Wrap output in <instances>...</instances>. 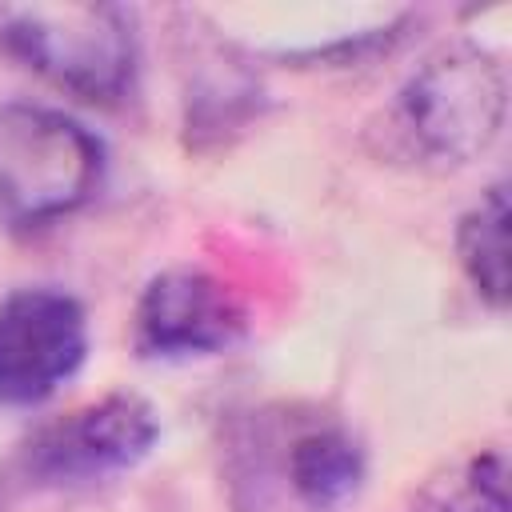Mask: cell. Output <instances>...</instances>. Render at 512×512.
<instances>
[{"instance_id": "obj_1", "label": "cell", "mask_w": 512, "mask_h": 512, "mask_svg": "<svg viewBox=\"0 0 512 512\" xmlns=\"http://www.w3.org/2000/svg\"><path fill=\"white\" fill-rule=\"evenodd\" d=\"M0 48L92 104L136 84V24L120 4H0Z\"/></svg>"}, {"instance_id": "obj_2", "label": "cell", "mask_w": 512, "mask_h": 512, "mask_svg": "<svg viewBox=\"0 0 512 512\" xmlns=\"http://www.w3.org/2000/svg\"><path fill=\"white\" fill-rule=\"evenodd\" d=\"M104 180V144L76 116L44 104L0 108V220L48 228L84 208Z\"/></svg>"}, {"instance_id": "obj_3", "label": "cell", "mask_w": 512, "mask_h": 512, "mask_svg": "<svg viewBox=\"0 0 512 512\" xmlns=\"http://www.w3.org/2000/svg\"><path fill=\"white\" fill-rule=\"evenodd\" d=\"M504 104L508 84L500 60L476 44H452L404 84L396 128L420 160L468 164L500 136Z\"/></svg>"}, {"instance_id": "obj_4", "label": "cell", "mask_w": 512, "mask_h": 512, "mask_svg": "<svg viewBox=\"0 0 512 512\" xmlns=\"http://www.w3.org/2000/svg\"><path fill=\"white\" fill-rule=\"evenodd\" d=\"M160 440V416L144 396L112 392L40 428L16 456V472L36 488L92 484L136 468Z\"/></svg>"}, {"instance_id": "obj_5", "label": "cell", "mask_w": 512, "mask_h": 512, "mask_svg": "<svg viewBox=\"0 0 512 512\" xmlns=\"http://www.w3.org/2000/svg\"><path fill=\"white\" fill-rule=\"evenodd\" d=\"M88 356L84 304L52 284H28L0 300V404H44Z\"/></svg>"}, {"instance_id": "obj_6", "label": "cell", "mask_w": 512, "mask_h": 512, "mask_svg": "<svg viewBox=\"0 0 512 512\" xmlns=\"http://www.w3.org/2000/svg\"><path fill=\"white\" fill-rule=\"evenodd\" d=\"M248 332V312L228 284L200 268H168L148 280L136 304L140 356H212Z\"/></svg>"}, {"instance_id": "obj_7", "label": "cell", "mask_w": 512, "mask_h": 512, "mask_svg": "<svg viewBox=\"0 0 512 512\" xmlns=\"http://www.w3.org/2000/svg\"><path fill=\"white\" fill-rule=\"evenodd\" d=\"M288 480L312 512H332L360 488L364 448L344 428H312L288 448Z\"/></svg>"}, {"instance_id": "obj_8", "label": "cell", "mask_w": 512, "mask_h": 512, "mask_svg": "<svg viewBox=\"0 0 512 512\" xmlns=\"http://www.w3.org/2000/svg\"><path fill=\"white\" fill-rule=\"evenodd\" d=\"M456 256L472 288L492 304H508V196L504 184H492L456 228Z\"/></svg>"}, {"instance_id": "obj_9", "label": "cell", "mask_w": 512, "mask_h": 512, "mask_svg": "<svg viewBox=\"0 0 512 512\" xmlns=\"http://www.w3.org/2000/svg\"><path fill=\"white\" fill-rule=\"evenodd\" d=\"M504 452H484L468 460L460 488L436 508V512H508V488H504Z\"/></svg>"}]
</instances>
